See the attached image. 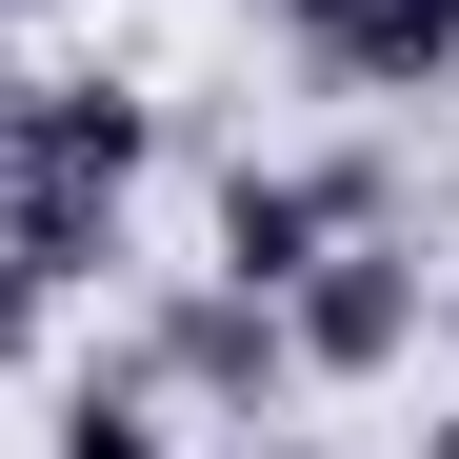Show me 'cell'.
Wrapping results in <instances>:
<instances>
[{"mask_svg": "<svg viewBox=\"0 0 459 459\" xmlns=\"http://www.w3.org/2000/svg\"><path fill=\"white\" fill-rule=\"evenodd\" d=\"M160 180V100L140 81H0V260L21 280H60L81 299L100 260H120V200Z\"/></svg>", "mask_w": 459, "mask_h": 459, "instance_id": "obj_1", "label": "cell"}, {"mask_svg": "<svg viewBox=\"0 0 459 459\" xmlns=\"http://www.w3.org/2000/svg\"><path fill=\"white\" fill-rule=\"evenodd\" d=\"M439 340V260H420V220H359V240H320L280 280V359L320 379V400H359V379H420Z\"/></svg>", "mask_w": 459, "mask_h": 459, "instance_id": "obj_2", "label": "cell"}, {"mask_svg": "<svg viewBox=\"0 0 459 459\" xmlns=\"http://www.w3.org/2000/svg\"><path fill=\"white\" fill-rule=\"evenodd\" d=\"M359 220H400V160H379V140H340V160H220V200H200V260L280 299L320 240H359Z\"/></svg>", "mask_w": 459, "mask_h": 459, "instance_id": "obj_3", "label": "cell"}, {"mask_svg": "<svg viewBox=\"0 0 459 459\" xmlns=\"http://www.w3.org/2000/svg\"><path fill=\"white\" fill-rule=\"evenodd\" d=\"M120 379H140V400H299V359H280V299L260 280H220V260H180L160 299H140V340H120Z\"/></svg>", "mask_w": 459, "mask_h": 459, "instance_id": "obj_4", "label": "cell"}, {"mask_svg": "<svg viewBox=\"0 0 459 459\" xmlns=\"http://www.w3.org/2000/svg\"><path fill=\"white\" fill-rule=\"evenodd\" d=\"M320 81L340 100H439L459 81V0H359V21L320 40Z\"/></svg>", "mask_w": 459, "mask_h": 459, "instance_id": "obj_5", "label": "cell"}, {"mask_svg": "<svg viewBox=\"0 0 459 459\" xmlns=\"http://www.w3.org/2000/svg\"><path fill=\"white\" fill-rule=\"evenodd\" d=\"M40 459H180V439H160V400H140V379H81V400L40 420Z\"/></svg>", "mask_w": 459, "mask_h": 459, "instance_id": "obj_6", "label": "cell"}, {"mask_svg": "<svg viewBox=\"0 0 459 459\" xmlns=\"http://www.w3.org/2000/svg\"><path fill=\"white\" fill-rule=\"evenodd\" d=\"M260 21H280V40H299V60H320V40H340V21H359V0H260Z\"/></svg>", "mask_w": 459, "mask_h": 459, "instance_id": "obj_7", "label": "cell"}, {"mask_svg": "<svg viewBox=\"0 0 459 459\" xmlns=\"http://www.w3.org/2000/svg\"><path fill=\"white\" fill-rule=\"evenodd\" d=\"M420 459H459V400H439V420H420Z\"/></svg>", "mask_w": 459, "mask_h": 459, "instance_id": "obj_8", "label": "cell"}, {"mask_svg": "<svg viewBox=\"0 0 459 459\" xmlns=\"http://www.w3.org/2000/svg\"><path fill=\"white\" fill-rule=\"evenodd\" d=\"M260 459H320V439H260Z\"/></svg>", "mask_w": 459, "mask_h": 459, "instance_id": "obj_9", "label": "cell"}]
</instances>
